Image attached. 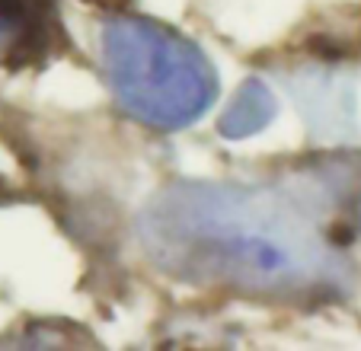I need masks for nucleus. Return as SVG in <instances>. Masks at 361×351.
Returning a JSON list of instances; mask_svg holds the SVG:
<instances>
[{
    "instance_id": "f257e3e1",
    "label": "nucleus",
    "mask_w": 361,
    "mask_h": 351,
    "mask_svg": "<svg viewBox=\"0 0 361 351\" xmlns=\"http://www.w3.org/2000/svg\"><path fill=\"white\" fill-rule=\"evenodd\" d=\"M281 185L176 183L147 204L141 243L179 281L272 300L333 297L345 221H320Z\"/></svg>"
},
{
    "instance_id": "f03ea898",
    "label": "nucleus",
    "mask_w": 361,
    "mask_h": 351,
    "mask_svg": "<svg viewBox=\"0 0 361 351\" xmlns=\"http://www.w3.org/2000/svg\"><path fill=\"white\" fill-rule=\"evenodd\" d=\"M106 77L118 106L160 131L185 128L218 99V74L195 42L141 16L102 29Z\"/></svg>"
},
{
    "instance_id": "7ed1b4c3",
    "label": "nucleus",
    "mask_w": 361,
    "mask_h": 351,
    "mask_svg": "<svg viewBox=\"0 0 361 351\" xmlns=\"http://www.w3.org/2000/svg\"><path fill=\"white\" fill-rule=\"evenodd\" d=\"M45 16L32 0H0V58H7V64L42 58L51 39Z\"/></svg>"
},
{
    "instance_id": "20e7f679",
    "label": "nucleus",
    "mask_w": 361,
    "mask_h": 351,
    "mask_svg": "<svg viewBox=\"0 0 361 351\" xmlns=\"http://www.w3.org/2000/svg\"><path fill=\"white\" fill-rule=\"evenodd\" d=\"M275 118V96L262 80H246L224 109L218 122V131L231 141H243V137L259 135L269 122Z\"/></svg>"
}]
</instances>
